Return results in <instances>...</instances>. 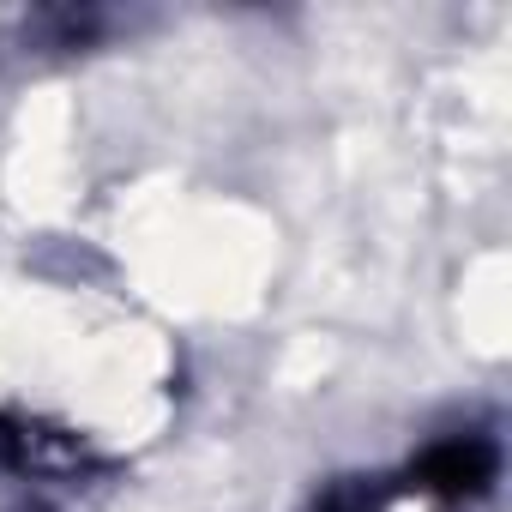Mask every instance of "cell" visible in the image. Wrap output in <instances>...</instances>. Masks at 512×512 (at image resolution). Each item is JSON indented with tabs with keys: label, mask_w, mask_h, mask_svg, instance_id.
I'll use <instances>...</instances> for the list:
<instances>
[{
	"label": "cell",
	"mask_w": 512,
	"mask_h": 512,
	"mask_svg": "<svg viewBox=\"0 0 512 512\" xmlns=\"http://www.w3.org/2000/svg\"><path fill=\"white\" fill-rule=\"evenodd\" d=\"M494 446L488 440H446V446H434L422 464H416V482L428 488V494H446V500H464V494H482L488 482H494Z\"/></svg>",
	"instance_id": "6da1fadb"
},
{
	"label": "cell",
	"mask_w": 512,
	"mask_h": 512,
	"mask_svg": "<svg viewBox=\"0 0 512 512\" xmlns=\"http://www.w3.org/2000/svg\"><path fill=\"white\" fill-rule=\"evenodd\" d=\"M314 512H374V488L368 482H338Z\"/></svg>",
	"instance_id": "7a4b0ae2"
}]
</instances>
